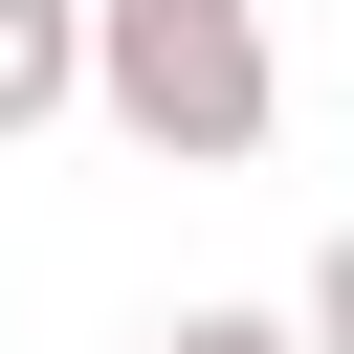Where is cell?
<instances>
[{"instance_id": "4", "label": "cell", "mask_w": 354, "mask_h": 354, "mask_svg": "<svg viewBox=\"0 0 354 354\" xmlns=\"http://www.w3.org/2000/svg\"><path fill=\"white\" fill-rule=\"evenodd\" d=\"M310 332H332V354H354V221H332V243H310Z\"/></svg>"}, {"instance_id": "2", "label": "cell", "mask_w": 354, "mask_h": 354, "mask_svg": "<svg viewBox=\"0 0 354 354\" xmlns=\"http://www.w3.org/2000/svg\"><path fill=\"white\" fill-rule=\"evenodd\" d=\"M88 111V0H0V155Z\"/></svg>"}, {"instance_id": "3", "label": "cell", "mask_w": 354, "mask_h": 354, "mask_svg": "<svg viewBox=\"0 0 354 354\" xmlns=\"http://www.w3.org/2000/svg\"><path fill=\"white\" fill-rule=\"evenodd\" d=\"M155 354H332V332H310V310H177Z\"/></svg>"}, {"instance_id": "1", "label": "cell", "mask_w": 354, "mask_h": 354, "mask_svg": "<svg viewBox=\"0 0 354 354\" xmlns=\"http://www.w3.org/2000/svg\"><path fill=\"white\" fill-rule=\"evenodd\" d=\"M88 111L133 155L221 177V155L288 133V44H266V0H88Z\"/></svg>"}]
</instances>
